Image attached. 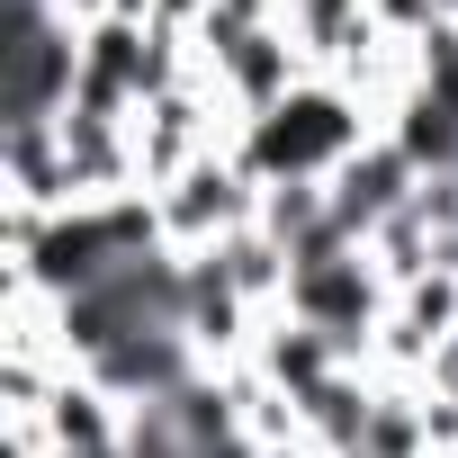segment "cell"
I'll return each mask as SVG.
<instances>
[{"label": "cell", "instance_id": "6da1fadb", "mask_svg": "<svg viewBox=\"0 0 458 458\" xmlns=\"http://www.w3.org/2000/svg\"><path fill=\"white\" fill-rule=\"evenodd\" d=\"M360 144H369V135H360V108H351L342 90H324V81H297L270 117L243 126V171H252L261 189H270V180H333Z\"/></svg>", "mask_w": 458, "mask_h": 458}, {"label": "cell", "instance_id": "7a4b0ae2", "mask_svg": "<svg viewBox=\"0 0 458 458\" xmlns=\"http://www.w3.org/2000/svg\"><path fill=\"white\" fill-rule=\"evenodd\" d=\"M81 99V46L72 19H55V0H19V37H10V135L64 126Z\"/></svg>", "mask_w": 458, "mask_h": 458}]
</instances>
